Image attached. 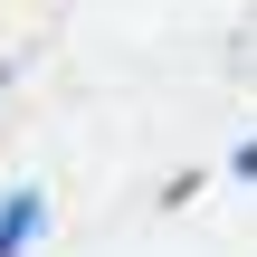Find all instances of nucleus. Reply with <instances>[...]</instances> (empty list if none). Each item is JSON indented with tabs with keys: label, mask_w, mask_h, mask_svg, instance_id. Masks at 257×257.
Wrapping results in <instances>:
<instances>
[{
	"label": "nucleus",
	"mask_w": 257,
	"mask_h": 257,
	"mask_svg": "<svg viewBox=\"0 0 257 257\" xmlns=\"http://www.w3.org/2000/svg\"><path fill=\"white\" fill-rule=\"evenodd\" d=\"M38 238H48V191H38V181L0 191V257H29Z\"/></svg>",
	"instance_id": "f257e3e1"
},
{
	"label": "nucleus",
	"mask_w": 257,
	"mask_h": 257,
	"mask_svg": "<svg viewBox=\"0 0 257 257\" xmlns=\"http://www.w3.org/2000/svg\"><path fill=\"white\" fill-rule=\"evenodd\" d=\"M0 95H10V57H0Z\"/></svg>",
	"instance_id": "7ed1b4c3"
},
{
	"label": "nucleus",
	"mask_w": 257,
	"mask_h": 257,
	"mask_svg": "<svg viewBox=\"0 0 257 257\" xmlns=\"http://www.w3.org/2000/svg\"><path fill=\"white\" fill-rule=\"evenodd\" d=\"M229 181H257V134L238 143V153H229Z\"/></svg>",
	"instance_id": "f03ea898"
}]
</instances>
